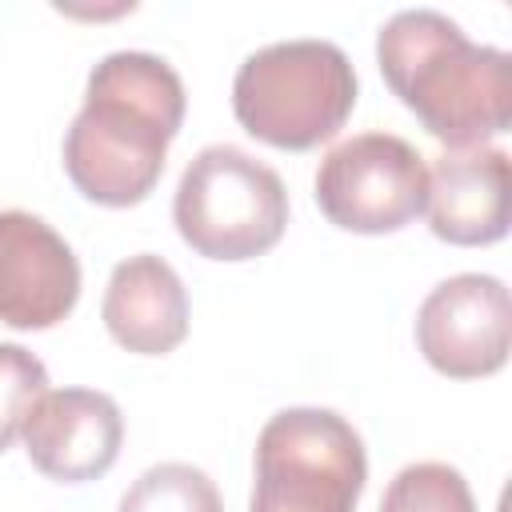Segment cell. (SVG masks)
<instances>
[{
    "label": "cell",
    "instance_id": "cell-5",
    "mask_svg": "<svg viewBox=\"0 0 512 512\" xmlns=\"http://www.w3.org/2000/svg\"><path fill=\"white\" fill-rule=\"evenodd\" d=\"M364 480V440L340 412L284 408L260 428L248 512H356Z\"/></svg>",
    "mask_w": 512,
    "mask_h": 512
},
{
    "label": "cell",
    "instance_id": "cell-4",
    "mask_svg": "<svg viewBox=\"0 0 512 512\" xmlns=\"http://www.w3.org/2000/svg\"><path fill=\"white\" fill-rule=\"evenodd\" d=\"M176 232L208 260H252L288 228L284 180L236 144L200 148L176 184Z\"/></svg>",
    "mask_w": 512,
    "mask_h": 512
},
{
    "label": "cell",
    "instance_id": "cell-11",
    "mask_svg": "<svg viewBox=\"0 0 512 512\" xmlns=\"http://www.w3.org/2000/svg\"><path fill=\"white\" fill-rule=\"evenodd\" d=\"M100 316L120 348L164 356L188 336V292L168 260L140 252L112 268Z\"/></svg>",
    "mask_w": 512,
    "mask_h": 512
},
{
    "label": "cell",
    "instance_id": "cell-12",
    "mask_svg": "<svg viewBox=\"0 0 512 512\" xmlns=\"http://www.w3.org/2000/svg\"><path fill=\"white\" fill-rule=\"evenodd\" d=\"M116 512H224V500L204 468L168 460L140 472Z\"/></svg>",
    "mask_w": 512,
    "mask_h": 512
},
{
    "label": "cell",
    "instance_id": "cell-8",
    "mask_svg": "<svg viewBox=\"0 0 512 512\" xmlns=\"http://www.w3.org/2000/svg\"><path fill=\"white\" fill-rule=\"evenodd\" d=\"M80 300V260L64 236L32 212H0V324L40 332Z\"/></svg>",
    "mask_w": 512,
    "mask_h": 512
},
{
    "label": "cell",
    "instance_id": "cell-13",
    "mask_svg": "<svg viewBox=\"0 0 512 512\" xmlns=\"http://www.w3.org/2000/svg\"><path fill=\"white\" fill-rule=\"evenodd\" d=\"M380 512H476V500L452 464L420 460L388 480Z\"/></svg>",
    "mask_w": 512,
    "mask_h": 512
},
{
    "label": "cell",
    "instance_id": "cell-14",
    "mask_svg": "<svg viewBox=\"0 0 512 512\" xmlns=\"http://www.w3.org/2000/svg\"><path fill=\"white\" fill-rule=\"evenodd\" d=\"M48 392V368L24 344H0V452L20 436L32 404Z\"/></svg>",
    "mask_w": 512,
    "mask_h": 512
},
{
    "label": "cell",
    "instance_id": "cell-6",
    "mask_svg": "<svg viewBox=\"0 0 512 512\" xmlns=\"http://www.w3.org/2000/svg\"><path fill=\"white\" fill-rule=\"evenodd\" d=\"M424 196L428 164L392 132L348 136L316 168V204L344 232H400L424 212Z\"/></svg>",
    "mask_w": 512,
    "mask_h": 512
},
{
    "label": "cell",
    "instance_id": "cell-3",
    "mask_svg": "<svg viewBox=\"0 0 512 512\" xmlns=\"http://www.w3.org/2000/svg\"><path fill=\"white\" fill-rule=\"evenodd\" d=\"M352 108V60L328 40H280L256 48L232 80V112L240 128L288 152L332 140Z\"/></svg>",
    "mask_w": 512,
    "mask_h": 512
},
{
    "label": "cell",
    "instance_id": "cell-7",
    "mask_svg": "<svg viewBox=\"0 0 512 512\" xmlns=\"http://www.w3.org/2000/svg\"><path fill=\"white\" fill-rule=\"evenodd\" d=\"M416 344L440 376L480 380L500 372L512 348V304L504 280L484 272L440 280L416 312Z\"/></svg>",
    "mask_w": 512,
    "mask_h": 512
},
{
    "label": "cell",
    "instance_id": "cell-10",
    "mask_svg": "<svg viewBox=\"0 0 512 512\" xmlns=\"http://www.w3.org/2000/svg\"><path fill=\"white\" fill-rule=\"evenodd\" d=\"M432 236L480 248L496 244L508 232L512 212V164L504 148H464L444 152L428 168V196H424Z\"/></svg>",
    "mask_w": 512,
    "mask_h": 512
},
{
    "label": "cell",
    "instance_id": "cell-1",
    "mask_svg": "<svg viewBox=\"0 0 512 512\" xmlns=\"http://www.w3.org/2000/svg\"><path fill=\"white\" fill-rule=\"evenodd\" d=\"M184 84L152 52H112L88 72L84 108L64 136L68 180L104 208L140 204L184 124Z\"/></svg>",
    "mask_w": 512,
    "mask_h": 512
},
{
    "label": "cell",
    "instance_id": "cell-2",
    "mask_svg": "<svg viewBox=\"0 0 512 512\" xmlns=\"http://www.w3.org/2000/svg\"><path fill=\"white\" fill-rule=\"evenodd\" d=\"M388 88L452 152L488 148L512 120V60L472 44L456 20L432 8L396 12L376 36Z\"/></svg>",
    "mask_w": 512,
    "mask_h": 512
},
{
    "label": "cell",
    "instance_id": "cell-9",
    "mask_svg": "<svg viewBox=\"0 0 512 512\" xmlns=\"http://www.w3.org/2000/svg\"><path fill=\"white\" fill-rule=\"evenodd\" d=\"M20 436L28 460L48 480L84 484L116 464L124 444V416L108 392L56 388L32 404Z\"/></svg>",
    "mask_w": 512,
    "mask_h": 512
}]
</instances>
